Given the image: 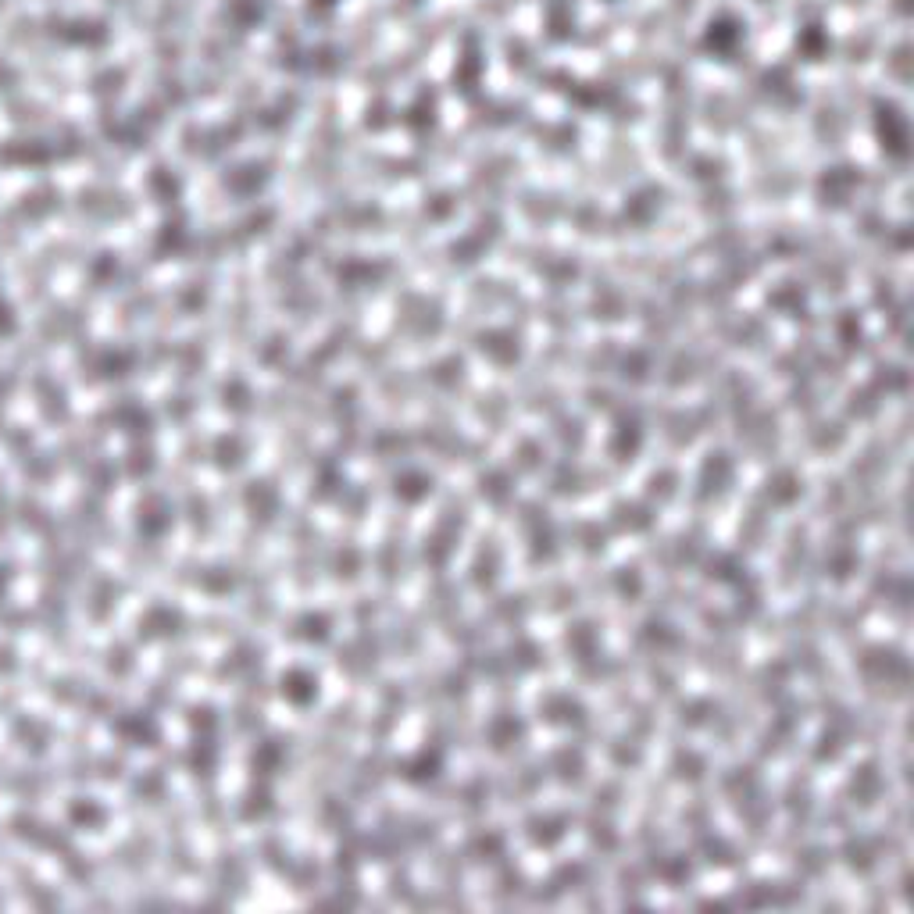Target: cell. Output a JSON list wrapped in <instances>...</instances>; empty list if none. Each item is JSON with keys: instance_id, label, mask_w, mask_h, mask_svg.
I'll return each mask as SVG.
<instances>
[{"instance_id": "7a4b0ae2", "label": "cell", "mask_w": 914, "mask_h": 914, "mask_svg": "<svg viewBox=\"0 0 914 914\" xmlns=\"http://www.w3.org/2000/svg\"><path fill=\"white\" fill-rule=\"evenodd\" d=\"M639 450H643V425L636 418H618L608 439V454L618 465H629V461H636Z\"/></svg>"}, {"instance_id": "52a82bcc", "label": "cell", "mask_w": 914, "mask_h": 914, "mask_svg": "<svg viewBox=\"0 0 914 914\" xmlns=\"http://www.w3.org/2000/svg\"><path fill=\"white\" fill-rule=\"evenodd\" d=\"M394 493H397V501H404V504H418V501H425V497L432 493V475H425V472H404V475H397Z\"/></svg>"}, {"instance_id": "6da1fadb", "label": "cell", "mask_w": 914, "mask_h": 914, "mask_svg": "<svg viewBox=\"0 0 914 914\" xmlns=\"http://www.w3.org/2000/svg\"><path fill=\"white\" fill-rule=\"evenodd\" d=\"M875 136H879V147L893 158H908V118L897 111V107H879L875 114Z\"/></svg>"}, {"instance_id": "ba28073f", "label": "cell", "mask_w": 914, "mask_h": 914, "mask_svg": "<svg viewBox=\"0 0 914 914\" xmlns=\"http://www.w3.org/2000/svg\"><path fill=\"white\" fill-rule=\"evenodd\" d=\"M318 693V679L311 675V672H286L283 675V697L286 701H294V704H307L311 697Z\"/></svg>"}, {"instance_id": "5b68a950", "label": "cell", "mask_w": 914, "mask_h": 914, "mask_svg": "<svg viewBox=\"0 0 914 914\" xmlns=\"http://www.w3.org/2000/svg\"><path fill=\"white\" fill-rule=\"evenodd\" d=\"M525 739V725L514 718V714H497L490 721V743L493 750H508V747H518Z\"/></svg>"}, {"instance_id": "8fae6325", "label": "cell", "mask_w": 914, "mask_h": 914, "mask_svg": "<svg viewBox=\"0 0 914 914\" xmlns=\"http://www.w3.org/2000/svg\"><path fill=\"white\" fill-rule=\"evenodd\" d=\"M561 836H565V818H536L529 825V839L536 846H554Z\"/></svg>"}, {"instance_id": "30bf717a", "label": "cell", "mask_w": 914, "mask_h": 914, "mask_svg": "<svg viewBox=\"0 0 914 914\" xmlns=\"http://www.w3.org/2000/svg\"><path fill=\"white\" fill-rule=\"evenodd\" d=\"M547 721H557V725H572V721H583V704H575L572 697L557 693V697H547Z\"/></svg>"}, {"instance_id": "277c9868", "label": "cell", "mask_w": 914, "mask_h": 914, "mask_svg": "<svg viewBox=\"0 0 914 914\" xmlns=\"http://www.w3.org/2000/svg\"><path fill=\"white\" fill-rule=\"evenodd\" d=\"M801 493H804V483H801L790 468H779V472L765 483V497L772 501V508H790Z\"/></svg>"}, {"instance_id": "9c48e42d", "label": "cell", "mask_w": 914, "mask_h": 914, "mask_svg": "<svg viewBox=\"0 0 914 914\" xmlns=\"http://www.w3.org/2000/svg\"><path fill=\"white\" fill-rule=\"evenodd\" d=\"M443 772V754L439 750H421L414 761H407L404 775L411 783H429V779H436Z\"/></svg>"}, {"instance_id": "8992f818", "label": "cell", "mask_w": 914, "mask_h": 914, "mask_svg": "<svg viewBox=\"0 0 914 914\" xmlns=\"http://www.w3.org/2000/svg\"><path fill=\"white\" fill-rule=\"evenodd\" d=\"M732 479V457H725V454H711L708 461H704V475H701V497H711L718 490H725V483Z\"/></svg>"}, {"instance_id": "7c38bea8", "label": "cell", "mask_w": 914, "mask_h": 914, "mask_svg": "<svg viewBox=\"0 0 914 914\" xmlns=\"http://www.w3.org/2000/svg\"><path fill=\"white\" fill-rule=\"evenodd\" d=\"M614 525L618 529H629V532H643L650 525V514L639 508V504H618L614 508Z\"/></svg>"}, {"instance_id": "3957f363", "label": "cell", "mask_w": 914, "mask_h": 914, "mask_svg": "<svg viewBox=\"0 0 914 914\" xmlns=\"http://www.w3.org/2000/svg\"><path fill=\"white\" fill-rule=\"evenodd\" d=\"M743 25H739V18H732V14H718L711 18V25H708V32H704V47L718 54V58H732L736 54V47H739V32Z\"/></svg>"}]
</instances>
